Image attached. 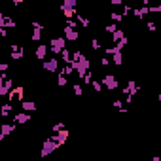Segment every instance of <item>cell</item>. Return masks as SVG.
Returning a JSON list of instances; mask_svg holds the SVG:
<instances>
[{"label":"cell","mask_w":161,"mask_h":161,"mask_svg":"<svg viewBox=\"0 0 161 161\" xmlns=\"http://www.w3.org/2000/svg\"><path fill=\"white\" fill-rule=\"evenodd\" d=\"M6 68H8V64L4 63V64H0V70H6Z\"/></svg>","instance_id":"cell-18"},{"label":"cell","mask_w":161,"mask_h":161,"mask_svg":"<svg viewBox=\"0 0 161 161\" xmlns=\"http://www.w3.org/2000/svg\"><path fill=\"white\" fill-rule=\"evenodd\" d=\"M31 120V116H27V114H19V116L15 118V121H19V123H23V121H29Z\"/></svg>","instance_id":"cell-8"},{"label":"cell","mask_w":161,"mask_h":161,"mask_svg":"<svg viewBox=\"0 0 161 161\" xmlns=\"http://www.w3.org/2000/svg\"><path fill=\"white\" fill-rule=\"evenodd\" d=\"M121 38H123V32L116 29V31H114V42H116V40H121Z\"/></svg>","instance_id":"cell-11"},{"label":"cell","mask_w":161,"mask_h":161,"mask_svg":"<svg viewBox=\"0 0 161 161\" xmlns=\"http://www.w3.org/2000/svg\"><path fill=\"white\" fill-rule=\"evenodd\" d=\"M57 66H59V63H57V59L53 57V59H50V61H45V63H44V70L55 72V70H57Z\"/></svg>","instance_id":"cell-3"},{"label":"cell","mask_w":161,"mask_h":161,"mask_svg":"<svg viewBox=\"0 0 161 161\" xmlns=\"http://www.w3.org/2000/svg\"><path fill=\"white\" fill-rule=\"evenodd\" d=\"M34 108H36V104L32 101H23V110H34Z\"/></svg>","instance_id":"cell-7"},{"label":"cell","mask_w":161,"mask_h":161,"mask_svg":"<svg viewBox=\"0 0 161 161\" xmlns=\"http://www.w3.org/2000/svg\"><path fill=\"white\" fill-rule=\"evenodd\" d=\"M64 40H78V32L74 31V27H70V25H68L66 29H64Z\"/></svg>","instance_id":"cell-4"},{"label":"cell","mask_w":161,"mask_h":161,"mask_svg":"<svg viewBox=\"0 0 161 161\" xmlns=\"http://www.w3.org/2000/svg\"><path fill=\"white\" fill-rule=\"evenodd\" d=\"M23 2V0H13V4H21Z\"/></svg>","instance_id":"cell-19"},{"label":"cell","mask_w":161,"mask_h":161,"mask_svg":"<svg viewBox=\"0 0 161 161\" xmlns=\"http://www.w3.org/2000/svg\"><path fill=\"white\" fill-rule=\"evenodd\" d=\"M59 85H66V78L64 76H59Z\"/></svg>","instance_id":"cell-14"},{"label":"cell","mask_w":161,"mask_h":161,"mask_svg":"<svg viewBox=\"0 0 161 161\" xmlns=\"http://www.w3.org/2000/svg\"><path fill=\"white\" fill-rule=\"evenodd\" d=\"M13 131V127L12 125H2V136H6V135H10Z\"/></svg>","instance_id":"cell-9"},{"label":"cell","mask_w":161,"mask_h":161,"mask_svg":"<svg viewBox=\"0 0 161 161\" xmlns=\"http://www.w3.org/2000/svg\"><path fill=\"white\" fill-rule=\"evenodd\" d=\"M102 85H106L108 89H114V87H118V80L114 78V76H104V80H102Z\"/></svg>","instance_id":"cell-5"},{"label":"cell","mask_w":161,"mask_h":161,"mask_svg":"<svg viewBox=\"0 0 161 161\" xmlns=\"http://www.w3.org/2000/svg\"><path fill=\"white\" fill-rule=\"evenodd\" d=\"M74 93H76V95H82V93H83V89H82V85H80V83H76V85H74Z\"/></svg>","instance_id":"cell-12"},{"label":"cell","mask_w":161,"mask_h":161,"mask_svg":"<svg viewBox=\"0 0 161 161\" xmlns=\"http://www.w3.org/2000/svg\"><path fill=\"white\" fill-rule=\"evenodd\" d=\"M45 53H48V45H38V50H36V57L38 59H45Z\"/></svg>","instance_id":"cell-6"},{"label":"cell","mask_w":161,"mask_h":161,"mask_svg":"<svg viewBox=\"0 0 161 161\" xmlns=\"http://www.w3.org/2000/svg\"><path fill=\"white\" fill-rule=\"evenodd\" d=\"M63 48H64V38H53V40H51V44H50V50H51L55 55H57Z\"/></svg>","instance_id":"cell-1"},{"label":"cell","mask_w":161,"mask_h":161,"mask_svg":"<svg viewBox=\"0 0 161 161\" xmlns=\"http://www.w3.org/2000/svg\"><path fill=\"white\" fill-rule=\"evenodd\" d=\"M112 19H114V21H121V15H120V13H112Z\"/></svg>","instance_id":"cell-15"},{"label":"cell","mask_w":161,"mask_h":161,"mask_svg":"<svg viewBox=\"0 0 161 161\" xmlns=\"http://www.w3.org/2000/svg\"><path fill=\"white\" fill-rule=\"evenodd\" d=\"M110 2H112V4H116V6H118V4H121V2H123V0H110Z\"/></svg>","instance_id":"cell-17"},{"label":"cell","mask_w":161,"mask_h":161,"mask_svg":"<svg viewBox=\"0 0 161 161\" xmlns=\"http://www.w3.org/2000/svg\"><path fill=\"white\" fill-rule=\"evenodd\" d=\"M10 112H12V104H4L2 106V116H8Z\"/></svg>","instance_id":"cell-10"},{"label":"cell","mask_w":161,"mask_h":161,"mask_svg":"<svg viewBox=\"0 0 161 161\" xmlns=\"http://www.w3.org/2000/svg\"><path fill=\"white\" fill-rule=\"evenodd\" d=\"M23 93H25V87H23V85H17L13 91H10V99H12V101H21Z\"/></svg>","instance_id":"cell-2"},{"label":"cell","mask_w":161,"mask_h":161,"mask_svg":"<svg viewBox=\"0 0 161 161\" xmlns=\"http://www.w3.org/2000/svg\"><path fill=\"white\" fill-rule=\"evenodd\" d=\"M101 48V44H99V40H93V50H99Z\"/></svg>","instance_id":"cell-16"},{"label":"cell","mask_w":161,"mask_h":161,"mask_svg":"<svg viewBox=\"0 0 161 161\" xmlns=\"http://www.w3.org/2000/svg\"><path fill=\"white\" fill-rule=\"evenodd\" d=\"M78 21L82 23V27H87L89 25V19H85V17H78Z\"/></svg>","instance_id":"cell-13"}]
</instances>
